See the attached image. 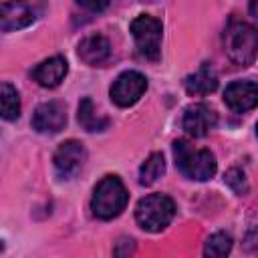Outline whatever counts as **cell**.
<instances>
[{
	"label": "cell",
	"instance_id": "7a4b0ae2",
	"mask_svg": "<svg viewBox=\"0 0 258 258\" xmlns=\"http://www.w3.org/2000/svg\"><path fill=\"white\" fill-rule=\"evenodd\" d=\"M173 157L177 169L196 181H208L216 173V157L210 149H196L189 141L177 139L173 143Z\"/></svg>",
	"mask_w": 258,
	"mask_h": 258
},
{
	"label": "cell",
	"instance_id": "9c48e42d",
	"mask_svg": "<svg viewBox=\"0 0 258 258\" xmlns=\"http://www.w3.org/2000/svg\"><path fill=\"white\" fill-rule=\"evenodd\" d=\"M218 123V113L206 105V103H196L189 105L183 113V129L191 137H206Z\"/></svg>",
	"mask_w": 258,
	"mask_h": 258
},
{
	"label": "cell",
	"instance_id": "9a60e30c",
	"mask_svg": "<svg viewBox=\"0 0 258 258\" xmlns=\"http://www.w3.org/2000/svg\"><path fill=\"white\" fill-rule=\"evenodd\" d=\"M79 123H81V127H83L85 131H91V133L103 131V129L109 127V119L103 117V115L97 111V107L93 105L91 97H85V99L79 103Z\"/></svg>",
	"mask_w": 258,
	"mask_h": 258
},
{
	"label": "cell",
	"instance_id": "6da1fadb",
	"mask_svg": "<svg viewBox=\"0 0 258 258\" xmlns=\"http://www.w3.org/2000/svg\"><path fill=\"white\" fill-rule=\"evenodd\" d=\"M224 46L232 62L250 67L258 56V28L242 20H230L224 32Z\"/></svg>",
	"mask_w": 258,
	"mask_h": 258
},
{
	"label": "cell",
	"instance_id": "7402d4cb",
	"mask_svg": "<svg viewBox=\"0 0 258 258\" xmlns=\"http://www.w3.org/2000/svg\"><path fill=\"white\" fill-rule=\"evenodd\" d=\"M256 135H258V125H256Z\"/></svg>",
	"mask_w": 258,
	"mask_h": 258
},
{
	"label": "cell",
	"instance_id": "4fadbf2b",
	"mask_svg": "<svg viewBox=\"0 0 258 258\" xmlns=\"http://www.w3.org/2000/svg\"><path fill=\"white\" fill-rule=\"evenodd\" d=\"M77 52H79V58L85 64L97 67V64H103L109 58L111 44H109V40L103 34H91V36H87V38L81 40Z\"/></svg>",
	"mask_w": 258,
	"mask_h": 258
},
{
	"label": "cell",
	"instance_id": "8992f818",
	"mask_svg": "<svg viewBox=\"0 0 258 258\" xmlns=\"http://www.w3.org/2000/svg\"><path fill=\"white\" fill-rule=\"evenodd\" d=\"M145 91H147V79L137 71H125L111 85V99L119 107H131L141 99Z\"/></svg>",
	"mask_w": 258,
	"mask_h": 258
},
{
	"label": "cell",
	"instance_id": "30bf717a",
	"mask_svg": "<svg viewBox=\"0 0 258 258\" xmlns=\"http://www.w3.org/2000/svg\"><path fill=\"white\" fill-rule=\"evenodd\" d=\"M224 103L236 113H244L258 107V83L252 81L230 83L224 91Z\"/></svg>",
	"mask_w": 258,
	"mask_h": 258
},
{
	"label": "cell",
	"instance_id": "ac0fdd59",
	"mask_svg": "<svg viewBox=\"0 0 258 258\" xmlns=\"http://www.w3.org/2000/svg\"><path fill=\"white\" fill-rule=\"evenodd\" d=\"M232 250V238L226 232H216L208 238L206 246H204V254L212 256V258H222L226 254H230Z\"/></svg>",
	"mask_w": 258,
	"mask_h": 258
},
{
	"label": "cell",
	"instance_id": "52a82bcc",
	"mask_svg": "<svg viewBox=\"0 0 258 258\" xmlns=\"http://www.w3.org/2000/svg\"><path fill=\"white\" fill-rule=\"evenodd\" d=\"M87 159V151L83 147V143H79L77 139H69L64 143L58 145V149L54 151V171L60 179H73L85 165Z\"/></svg>",
	"mask_w": 258,
	"mask_h": 258
},
{
	"label": "cell",
	"instance_id": "3957f363",
	"mask_svg": "<svg viewBox=\"0 0 258 258\" xmlns=\"http://www.w3.org/2000/svg\"><path fill=\"white\" fill-rule=\"evenodd\" d=\"M127 200H129V194L123 181L117 175H105L93 191L91 210L97 218L111 220V218H117L125 210Z\"/></svg>",
	"mask_w": 258,
	"mask_h": 258
},
{
	"label": "cell",
	"instance_id": "e0dca14e",
	"mask_svg": "<svg viewBox=\"0 0 258 258\" xmlns=\"http://www.w3.org/2000/svg\"><path fill=\"white\" fill-rule=\"evenodd\" d=\"M0 101H2V117L6 121L18 119V115H20V97H18V91L10 83H2Z\"/></svg>",
	"mask_w": 258,
	"mask_h": 258
},
{
	"label": "cell",
	"instance_id": "ba28073f",
	"mask_svg": "<svg viewBox=\"0 0 258 258\" xmlns=\"http://www.w3.org/2000/svg\"><path fill=\"white\" fill-rule=\"evenodd\" d=\"M36 16H38V12L30 2L10 0V2H4L0 8V28L4 32L26 28L36 20Z\"/></svg>",
	"mask_w": 258,
	"mask_h": 258
},
{
	"label": "cell",
	"instance_id": "7c38bea8",
	"mask_svg": "<svg viewBox=\"0 0 258 258\" xmlns=\"http://www.w3.org/2000/svg\"><path fill=\"white\" fill-rule=\"evenodd\" d=\"M67 71L69 64L62 56H50L32 69V79L44 89H54L67 77Z\"/></svg>",
	"mask_w": 258,
	"mask_h": 258
},
{
	"label": "cell",
	"instance_id": "d6986e66",
	"mask_svg": "<svg viewBox=\"0 0 258 258\" xmlns=\"http://www.w3.org/2000/svg\"><path fill=\"white\" fill-rule=\"evenodd\" d=\"M226 183H228L236 194H240V196L248 191V183H246L244 173H242L240 169H230V171L226 173Z\"/></svg>",
	"mask_w": 258,
	"mask_h": 258
},
{
	"label": "cell",
	"instance_id": "ffe728a7",
	"mask_svg": "<svg viewBox=\"0 0 258 258\" xmlns=\"http://www.w3.org/2000/svg\"><path fill=\"white\" fill-rule=\"evenodd\" d=\"M77 2L89 12H101L111 4V0H77Z\"/></svg>",
	"mask_w": 258,
	"mask_h": 258
},
{
	"label": "cell",
	"instance_id": "2e32d148",
	"mask_svg": "<svg viewBox=\"0 0 258 258\" xmlns=\"http://www.w3.org/2000/svg\"><path fill=\"white\" fill-rule=\"evenodd\" d=\"M163 171H165L163 155L155 151V153H151V155L143 161V165H141V169H139V183H141V185H151V183H155V181L163 175Z\"/></svg>",
	"mask_w": 258,
	"mask_h": 258
},
{
	"label": "cell",
	"instance_id": "277c9868",
	"mask_svg": "<svg viewBox=\"0 0 258 258\" xmlns=\"http://www.w3.org/2000/svg\"><path fill=\"white\" fill-rule=\"evenodd\" d=\"M175 216V204L165 194H149L137 202L135 220L145 232H161Z\"/></svg>",
	"mask_w": 258,
	"mask_h": 258
},
{
	"label": "cell",
	"instance_id": "5b68a950",
	"mask_svg": "<svg viewBox=\"0 0 258 258\" xmlns=\"http://www.w3.org/2000/svg\"><path fill=\"white\" fill-rule=\"evenodd\" d=\"M129 30L133 34L139 54L145 56L147 60H157L161 54V32H163L161 22L149 14H141L131 20Z\"/></svg>",
	"mask_w": 258,
	"mask_h": 258
},
{
	"label": "cell",
	"instance_id": "5bb4252c",
	"mask_svg": "<svg viewBox=\"0 0 258 258\" xmlns=\"http://www.w3.org/2000/svg\"><path fill=\"white\" fill-rule=\"evenodd\" d=\"M218 89V73L214 71L212 64L204 62L194 75H189L185 79V91L194 97H200V95H210Z\"/></svg>",
	"mask_w": 258,
	"mask_h": 258
},
{
	"label": "cell",
	"instance_id": "44dd1931",
	"mask_svg": "<svg viewBox=\"0 0 258 258\" xmlns=\"http://www.w3.org/2000/svg\"><path fill=\"white\" fill-rule=\"evenodd\" d=\"M248 10H250V14H252L254 18H258V0H250Z\"/></svg>",
	"mask_w": 258,
	"mask_h": 258
},
{
	"label": "cell",
	"instance_id": "8fae6325",
	"mask_svg": "<svg viewBox=\"0 0 258 258\" xmlns=\"http://www.w3.org/2000/svg\"><path fill=\"white\" fill-rule=\"evenodd\" d=\"M67 123V109L58 101H48L36 107L32 115V127L38 133H58Z\"/></svg>",
	"mask_w": 258,
	"mask_h": 258
}]
</instances>
